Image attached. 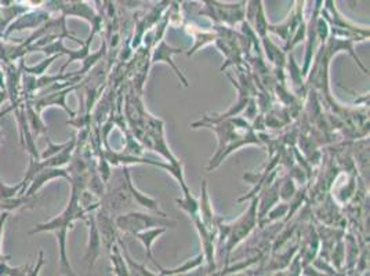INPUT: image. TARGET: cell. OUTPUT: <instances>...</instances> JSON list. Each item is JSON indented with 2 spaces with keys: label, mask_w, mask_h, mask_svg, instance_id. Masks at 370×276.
I'll return each mask as SVG.
<instances>
[{
  "label": "cell",
  "mask_w": 370,
  "mask_h": 276,
  "mask_svg": "<svg viewBox=\"0 0 370 276\" xmlns=\"http://www.w3.org/2000/svg\"><path fill=\"white\" fill-rule=\"evenodd\" d=\"M79 192H82V191L72 186L71 200H69L68 206L65 207V210L58 217L50 220L48 223H45V224H39L34 230L28 232L29 235H35V233H41V232H54L57 235V240H58V246H60L61 270L68 275H74V271L69 265V260L67 256V233H68L69 228H72V223L75 220H85L86 214L89 213V212H86V209L82 207V205L79 202Z\"/></svg>",
  "instance_id": "6da1fadb"
},
{
  "label": "cell",
  "mask_w": 370,
  "mask_h": 276,
  "mask_svg": "<svg viewBox=\"0 0 370 276\" xmlns=\"http://www.w3.org/2000/svg\"><path fill=\"white\" fill-rule=\"evenodd\" d=\"M203 260H205V256H203V253H202V254H199L196 258H193V260H188V261L184 263L181 267H177V268H173V270H165V268H162V270L159 271V275H180V274H185V272L192 271V270L198 268L199 265H202Z\"/></svg>",
  "instance_id": "e0dca14e"
},
{
  "label": "cell",
  "mask_w": 370,
  "mask_h": 276,
  "mask_svg": "<svg viewBox=\"0 0 370 276\" xmlns=\"http://www.w3.org/2000/svg\"><path fill=\"white\" fill-rule=\"evenodd\" d=\"M83 221L89 227V244H88L85 261L89 263V270H92L98 256L101 254V236H100V232L97 228V223H95V217H94L92 212L86 214Z\"/></svg>",
  "instance_id": "8fae6325"
},
{
  "label": "cell",
  "mask_w": 370,
  "mask_h": 276,
  "mask_svg": "<svg viewBox=\"0 0 370 276\" xmlns=\"http://www.w3.org/2000/svg\"><path fill=\"white\" fill-rule=\"evenodd\" d=\"M109 256H111L112 270H114V274L115 275H130L129 268H128V264H126V260L123 257V253L119 249V243L118 242L111 247Z\"/></svg>",
  "instance_id": "2e32d148"
},
{
  "label": "cell",
  "mask_w": 370,
  "mask_h": 276,
  "mask_svg": "<svg viewBox=\"0 0 370 276\" xmlns=\"http://www.w3.org/2000/svg\"><path fill=\"white\" fill-rule=\"evenodd\" d=\"M45 138H46L47 148L43 153H41V159H47V158L54 156V155L58 153L62 148H65L67 144H68V142H64V144H54V142L51 141V138L48 137L47 134L45 136Z\"/></svg>",
  "instance_id": "44dd1931"
},
{
  "label": "cell",
  "mask_w": 370,
  "mask_h": 276,
  "mask_svg": "<svg viewBox=\"0 0 370 276\" xmlns=\"http://www.w3.org/2000/svg\"><path fill=\"white\" fill-rule=\"evenodd\" d=\"M24 105H25V113H27V119H28V123H29V127L32 130V134L34 137L36 138L41 134L46 136L47 127L42 119V113L38 112L34 105L28 101V99H24Z\"/></svg>",
  "instance_id": "5bb4252c"
},
{
  "label": "cell",
  "mask_w": 370,
  "mask_h": 276,
  "mask_svg": "<svg viewBox=\"0 0 370 276\" xmlns=\"http://www.w3.org/2000/svg\"><path fill=\"white\" fill-rule=\"evenodd\" d=\"M216 125H220L219 127L214 126H207L209 129L214 130L219 137V149L210 160L209 170L212 172L216 169L226 156H228L231 152L236 151L238 148L246 145V144H257L261 145V141L254 134L253 127L247 123V120L236 116L228 120H221Z\"/></svg>",
  "instance_id": "7a4b0ae2"
},
{
  "label": "cell",
  "mask_w": 370,
  "mask_h": 276,
  "mask_svg": "<svg viewBox=\"0 0 370 276\" xmlns=\"http://www.w3.org/2000/svg\"><path fill=\"white\" fill-rule=\"evenodd\" d=\"M82 88V82L76 83V85H72V86H68V88H64V89H60V90H55V92H45V94H41L39 97H32L31 99H28L34 108L38 111V112H43V109L47 106H61L71 118L76 116V113L74 111L69 109V106L67 105V97L69 92H74V90H78Z\"/></svg>",
  "instance_id": "8992f818"
},
{
  "label": "cell",
  "mask_w": 370,
  "mask_h": 276,
  "mask_svg": "<svg viewBox=\"0 0 370 276\" xmlns=\"http://www.w3.org/2000/svg\"><path fill=\"white\" fill-rule=\"evenodd\" d=\"M22 189H24L22 181H20L17 185H7L0 181V199H10L18 196Z\"/></svg>",
  "instance_id": "ffe728a7"
},
{
  "label": "cell",
  "mask_w": 370,
  "mask_h": 276,
  "mask_svg": "<svg viewBox=\"0 0 370 276\" xmlns=\"http://www.w3.org/2000/svg\"><path fill=\"white\" fill-rule=\"evenodd\" d=\"M10 108H11V111H14V115H15V120H17L18 132H20V142H21V146L24 148V151L28 152V155L31 158L41 159V153L38 151L36 141H35L36 138L34 137L32 130H31L29 123H28V119H27L24 99L20 101V102H17L15 105H10Z\"/></svg>",
  "instance_id": "5b68a950"
},
{
  "label": "cell",
  "mask_w": 370,
  "mask_h": 276,
  "mask_svg": "<svg viewBox=\"0 0 370 276\" xmlns=\"http://www.w3.org/2000/svg\"><path fill=\"white\" fill-rule=\"evenodd\" d=\"M55 179H65L71 183V176L68 173L67 169H62V167H43L42 170H39L34 179L29 181L28 186L25 188L24 191V196H35L38 193V191L43 186V185L51 181V180H55ZM21 195V196H22Z\"/></svg>",
  "instance_id": "9c48e42d"
},
{
  "label": "cell",
  "mask_w": 370,
  "mask_h": 276,
  "mask_svg": "<svg viewBox=\"0 0 370 276\" xmlns=\"http://www.w3.org/2000/svg\"><path fill=\"white\" fill-rule=\"evenodd\" d=\"M181 191H183V198L181 199H177L176 203H177V207L184 210L185 213L189 216V219H195L199 216V200H196L192 193H191V189L189 186L185 184H181Z\"/></svg>",
  "instance_id": "9a60e30c"
},
{
  "label": "cell",
  "mask_w": 370,
  "mask_h": 276,
  "mask_svg": "<svg viewBox=\"0 0 370 276\" xmlns=\"http://www.w3.org/2000/svg\"><path fill=\"white\" fill-rule=\"evenodd\" d=\"M181 53V48L179 47L169 46L163 39L159 42V45L153 48L152 51V57H151V64H155V62H166V64H170V67L173 68V71L176 72V75L179 76V79L181 81V83L184 85L185 88H188V81L183 75L181 69L173 62L172 60V55L173 54H179Z\"/></svg>",
  "instance_id": "30bf717a"
},
{
  "label": "cell",
  "mask_w": 370,
  "mask_h": 276,
  "mask_svg": "<svg viewBox=\"0 0 370 276\" xmlns=\"http://www.w3.org/2000/svg\"><path fill=\"white\" fill-rule=\"evenodd\" d=\"M46 3V0H24V4L28 7V8H35V7H41Z\"/></svg>",
  "instance_id": "7402d4cb"
},
{
  "label": "cell",
  "mask_w": 370,
  "mask_h": 276,
  "mask_svg": "<svg viewBox=\"0 0 370 276\" xmlns=\"http://www.w3.org/2000/svg\"><path fill=\"white\" fill-rule=\"evenodd\" d=\"M252 205L249 206L247 212L240 216L233 224L228 226L224 224L223 221L219 224V232L220 235V242L223 243L226 240V251H227V265L230 263V256H231L233 249L243 240L246 239L250 232L254 230V227L259 224V217H257V207H259V198L252 196Z\"/></svg>",
  "instance_id": "3957f363"
},
{
  "label": "cell",
  "mask_w": 370,
  "mask_h": 276,
  "mask_svg": "<svg viewBox=\"0 0 370 276\" xmlns=\"http://www.w3.org/2000/svg\"><path fill=\"white\" fill-rule=\"evenodd\" d=\"M6 261H7V260H1V261H0V276H32L34 267H31V265L10 267Z\"/></svg>",
  "instance_id": "d6986e66"
},
{
  "label": "cell",
  "mask_w": 370,
  "mask_h": 276,
  "mask_svg": "<svg viewBox=\"0 0 370 276\" xmlns=\"http://www.w3.org/2000/svg\"><path fill=\"white\" fill-rule=\"evenodd\" d=\"M1 141H3V133H1V130H0V144H1ZM0 181H1V177H0Z\"/></svg>",
  "instance_id": "603a6c76"
},
{
  "label": "cell",
  "mask_w": 370,
  "mask_h": 276,
  "mask_svg": "<svg viewBox=\"0 0 370 276\" xmlns=\"http://www.w3.org/2000/svg\"><path fill=\"white\" fill-rule=\"evenodd\" d=\"M115 226L116 230H122L125 233L136 235L142 230H149V228H156V227H176V223L172 220H167L163 216H152V214H145L139 212H129V213H122L118 214L115 219Z\"/></svg>",
  "instance_id": "277c9868"
},
{
  "label": "cell",
  "mask_w": 370,
  "mask_h": 276,
  "mask_svg": "<svg viewBox=\"0 0 370 276\" xmlns=\"http://www.w3.org/2000/svg\"><path fill=\"white\" fill-rule=\"evenodd\" d=\"M166 230V227H156V228H149V230H142V232H139L136 233L135 236L139 239V242L144 244L145 247V251H146V258L151 260L156 267L158 270L160 271L162 267L158 264V261L155 260L153 254H152V243L156 240V237H159L163 232Z\"/></svg>",
  "instance_id": "4fadbf2b"
},
{
  "label": "cell",
  "mask_w": 370,
  "mask_h": 276,
  "mask_svg": "<svg viewBox=\"0 0 370 276\" xmlns=\"http://www.w3.org/2000/svg\"><path fill=\"white\" fill-rule=\"evenodd\" d=\"M94 217H95L97 228H98L100 236H101V242L105 246V250L109 253L111 247L118 242L115 220L112 219V214L104 206L98 207L97 216H94Z\"/></svg>",
  "instance_id": "ba28073f"
},
{
  "label": "cell",
  "mask_w": 370,
  "mask_h": 276,
  "mask_svg": "<svg viewBox=\"0 0 370 276\" xmlns=\"http://www.w3.org/2000/svg\"><path fill=\"white\" fill-rule=\"evenodd\" d=\"M60 57H61V54H53V55L47 57L43 61H41L38 65H34V67H29V65L24 64V74L34 75V76H42V75L46 74L47 69L51 67V64Z\"/></svg>",
  "instance_id": "ac0fdd59"
},
{
  "label": "cell",
  "mask_w": 370,
  "mask_h": 276,
  "mask_svg": "<svg viewBox=\"0 0 370 276\" xmlns=\"http://www.w3.org/2000/svg\"><path fill=\"white\" fill-rule=\"evenodd\" d=\"M123 174H125V179H126L125 183L128 185V189H129V192H130L133 200H135L136 203H139V206H142V207H145V209H148V210H152V212L158 213L159 216L166 217V214H165L163 212L159 210V203H158L155 199H152V198H149V196L141 193L139 189L133 185L132 177H130V173H129V170H128L126 167L123 169Z\"/></svg>",
  "instance_id": "7c38bea8"
},
{
  "label": "cell",
  "mask_w": 370,
  "mask_h": 276,
  "mask_svg": "<svg viewBox=\"0 0 370 276\" xmlns=\"http://www.w3.org/2000/svg\"><path fill=\"white\" fill-rule=\"evenodd\" d=\"M50 14L47 11H36V10H28L25 13H22L21 15H18L1 34L3 39H7L10 34L15 32V31H24L27 28H39L42 27L45 22L48 21Z\"/></svg>",
  "instance_id": "52a82bcc"
},
{
  "label": "cell",
  "mask_w": 370,
  "mask_h": 276,
  "mask_svg": "<svg viewBox=\"0 0 370 276\" xmlns=\"http://www.w3.org/2000/svg\"><path fill=\"white\" fill-rule=\"evenodd\" d=\"M0 92H4V90H1V89H0Z\"/></svg>",
  "instance_id": "cb8c5ba5"
}]
</instances>
